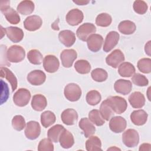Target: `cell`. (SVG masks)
Segmentation results:
<instances>
[{"label":"cell","instance_id":"obj_16","mask_svg":"<svg viewBox=\"0 0 151 151\" xmlns=\"http://www.w3.org/2000/svg\"><path fill=\"white\" fill-rule=\"evenodd\" d=\"M86 41L88 48L91 51L96 52L101 49L103 43V38L100 34H93L87 38Z\"/></svg>","mask_w":151,"mask_h":151},{"label":"cell","instance_id":"obj_15","mask_svg":"<svg viewBox=\"0 0 151 151\" xmlns=\"http://www.w3.org/2000/svg\"><path fill=\"white\" fill-rule=\"evenodd\" d=\"M42 24V19L40 17L36 15L28 16L24 21L25 29L29 31H34L40 29Z\"/></svg>","mask_w":151,"mask_h":151},{"label":"cell","instance_id":"obj_21","mask_svg":"<svg viewBox=\"0 0 151 151\" xmlns=\"http://www.w3.org/2000/svg\"><path fill=\"white\" fill-rule=\"evenodd\" d=\"M5 31L8 38L13 42H19L24 38V32L18 27H9L5 28Z\"/></svg>","mask_w":151,"mask_h":151},{"label":"cell","instance_id":"obj_4","mask_svg":"<svg viewBox=\"0 0 151 151\" xmlns=\"http://www.w3.org/2000/svg\"><path fill=\"white\" fill-rule=\"evenodd\" d=\"M64 94L68 100L76 101L81 97V90L78 84L74 83H69L64 87Z\"/></svg>","mask_w":151,"mask_h":151},{"label":"cell","instance_id":"obj_20","mask_svg":"<svg viewBox=\"0 0 151 151\" xmlns=\"http://www.w3.org/2000/svg\"><path fill=\"white\" fill-rule=\"evenodd\" d=\"M58 39L60 41L65 47H70L76 42V35L71 30H63L58 34Z\"/></svg>","mask_w":151,"mask_h":151},{"label":"cell","instance_id":"obj_41","mask_svg":"<svg viewBox=\"0 0 151 151\" xmlns=\"http://www.w3.org/2000/svg\"><path fill=\"white\" fill-rule=\"evenodd\" d=\"M137 66L142 73L149 74L151 72V59L150 58H142L138 61Z\"/></svg>","mask_w":151,"mask_h":151},{"label":"cell","instance_id":"obj_28","mask_svg":"<svg viewBox=\"0 0 151 151\" xmlns=\"http://www.w3.org/2000/svg\"><path fill=\"white\" fill-rule=\"evenodd\" d=\"M135 71L134 65L129 62H123L118 68V73L123 77H130L133 76Z\"/></svg>","mask_w":151,"mask_h":151},{"label":"cell","instance_id":"obj_13","mask_svg":"<svg viewBox=\"0 0 151 151\" xmlns=\"http://www.w3.org/2000/svg\"><path fill=\"white\" fill-rule=\"evenodd\" d=\"M119 34L114 31L109 32L106 37L103 50L104 52H108L113 49L117 44L119 40Z\"/></svg>","mask_w":151,"mask_h":151},{"label":"cell","instance_id":"obj_11","mask_svg":"<svg viewBox=\"0 0 151 151\" xmlns=\"http://www.w3.org/2000/svg\"><path fill=\"white\" fill-rule=\"evenodd\" d=\"M43 67L47 72L50 73H55L59 68V60L54 55H47L43 60Z\"/></svg>","mask_w":151,"mask_h":151},{"label":"cell","instance_id":"obj_24","mask_svg":"<svg viewBox=\"0 0 151 151\" xmlns=\"http://www.w3.org/2000/svg\"><path fill=\"white\" fill-rule=\"evenodd\" d=\"M79 127L84 132V135L86 137H89L94 134L96 127L93 123L87 117L82 118L78 123Z\"/></svg>","mask_w":151,"mask_h":151},{"label":"cell","instance_id":"obj_44","mask_svg":"<svg viewBox=\"0 0 151 151\" xmlns=\"http://www.w3.org/2000/svg\"><path fill=\"white\" fill-rule=\"evenodd\" d=\"M134 12L138 14L143 15L145 14L148 9V6L146 2L141 0L135 1L133 5Z\"/></svg>","mask_w":151,"mask_h":151},{"label":"cell","instance_id":"obj_22","mask_svg":"<svg viewBox=\"0 0 151 151\" xmlns=\"http://www.w3.org/2000/svg\"><path fill=\"white\" fill-rule=\"evenodd\" d=\"M129 101L131 106L134 109H140L145 104V97L140 91H134L129 97Z\"/></svg>","mask_w":151,"mask_h":151},{"label":"cell","instance_id":"obj_48","mask_svg":"<svg viewBox=\"0 0 151 151\" xmlns=\"http://www.w3.org/2000/svg\"><path fill=\"white\" fill-rule=\"evenodd\" d=\"M73 2H74L75 4L78 5H84L87 4L89 1H73Z\"/></svg>","mask_w":151,"mask_h":151},{"label":"cell","instance_id":"obj_2","mask_svg":"<svg viewBox=\"0 0 151 151\" xmlns=\"http://www.w3.org/2000/svg\"><path fill=\"white\" fill-rule=\"evenodd\" d=\"M106 100L115 113L122 114L126 110L127 103L124 98L115 96H109Z\"/></svg>","mask_w":151,"mask_h":151},{"label":"cell","instance_id":"obj_19","mask_svg":"<svg viewBox=\"0 0 151 151\" xmlns=\"http://www.w3.org/2000/svg\"><path fill=\"white\" fill-rule=\"evenodd\" d=\"M78 117L77 112L73 109H67L61 114L63 123L68 126L74 124L77 122Z\"/></svg>","mask_w":151,"mask_h":151},{"label":"cell","instance_id":"obj_1","mask_svg":"<svg viewBox=\"0 0 151 151\" xmlns=\"http://www.w3.org/2000/svg\"><path fill=\"white\" fill-rule=\"evenodd\" d=\"M6 57L7 60L11 63H19L25 58V51L21 46L14 45L8 49Z\"/></svg>","mask_w":151,"mask_h":151},{"label":"cell","instance_id":"obj_14","mask_svg":"<svg viewBox=\"0 0 151 151\" xmlns=\"http://www.w3.org/2000/svg\"><path fill=\"white\" fill-rule=\"evenodd\" d=\"M83 18L84 15L83 12L77 8H74L69 11L65 17L67 22L71 26L78 25L83 21Z\"/></svg>","mask_w":151,"mask_h":151},{"label":"cell","instance_id":"obj_17","mask_svg":"<svg viewBox=\"0 0 151 151\" xmlns=\"http://www.w3.org/2000/svg\"><path fill=\"white\" fill-rule=\"evenodd\" d=\"M28 81L33 86H40L46 80L45 74L40 70H35L31 71L27 75Z\"/></svg>","mask_w":151,"mask_h":151},{"label":"cell","instance_id":"obj_49","mask_svg":"<svg viewBox=\"0 0 151 151\" xmlns=\"http://www.w3.org/2000/svg\"><path fill=\"white\" fill-rule=\"evenodd\" d=\"M111 149H113V150H114V149H116V150H120V149H119V148H116V147H110V148L108 149H107V150H111Z\"/></svg>","mask_w":151,"mask_h":151},{"label":"cell","instance_id":"obj_45","mask_svg":"<svg viewBox=\"0 0 151 151\" xmlns=\"http://www.w3.org/2000/svg\"><path fill=\"white\" fill-rule=\"evenodd\" d=\"M38 150L39 151H53L54 150V145L52 142L47 138L42 139L38 145Z\"/></svg>","mask_w":151,"mask_h":151},{"label":"cell","instance_id":"obj_37","mask_svg":"<svg viewBox=\"0 0 151 151\" xmlns=\"http://www.w3.org/2000/svg\"><path fill=\"white\" fill-rule=\"evenodd\" d=\"M88 119L97 126H101L105 123L104 119L102 117L100 111L97 109H93L89 112Z\"/></svg>","mask_w":151,"mask_h":151},{"label":"cell","instance_id":"obj_47","mask_svg":"<svg viewBox=\"0 0 151 151\" xmlns=\"http://www.w3.org/2000/svg\"><path fill=\"white\" fill-rule=\"evenodd\" d=\"M150 41H149L145 46V52L147 55H148L149 56H150Z\"/></svg>","mask_w":151,"mask_h":151},{"label":"cell","instance_id":"obj_5","mask_svg":"<svg viewBox=\"0 0 151 151\" xmlns=\"http://www.w3.org/2000/svg\"><path fill=\"white\" fill-rule=\"evenodd\" d=\"M31 99V93L27 88H19L13 96L14 104L19 107L27 106Z\"/></svg>","mask_w":151,"mask_h":151},{"label":"cell","instance_id":"obj_32","mask_svg":"<svg viewBox=\"0 0 151 151\" xmlns=\"http://www.w3.org/2000/svg\"><path fill=\"white\" fill-rule=\"evenodd\" d=\"M65 128L61 124H55L47 132V136L52 142L57 143L59 142L60 136Z\"/></svg>","mask_w":151,"mask_h":151},{"label":"cell","instance_id":"obj_6","mask_svg":"<svg viewBox=\"0 0 151 151\" xmlns=\"http://www.w3.org/2000/svg\"><path fill=\"white\" fill-rule=\"evenodd\" d=\"M122 142L127 147H136L139 142V135L137 130L132 129L126 130L122 134Z\"/></svg>","mask_w":151,"mask_h":151},{"label":"cell","instance_id":"obj_38","mask_svg":"<svg viewBox=\"0 0 151 151\" xmlns=\"http://www.w3.org/2000/svg\"><path fill=\"white\" fill-rule=\"evenodd\" d=\"M101 99L100 93L97 90H91L88 91L86 96L87 103L91 106H96L100 103Z\"/></svg>","mask_w":151,"mask_h":151},{"label":"cell","instance_id":"obj_30","mask_svg":"<svg viewBox=\"0 0 151 151\" xmlns=\"http://www.w3.org/2000/svg\"><path fill=\"white\" fill-rule=\"evenodd\" d=\"M35 5L32 1L26 0L21 1L17 6V11L24 15L31 14L34 10Z\"/></svg>","mask_w":151,"mask_h":151},{"label":"cell","instance_id":"obj_9","mask_svg":"<svg viewBox=\"0 0 151 151\" xmlns=\"http://www.w3.org/2000/svg\"><path fill=\"white\" fill-rule=\"evenodd\" d=\"M26 137L29 140H35L38 137L41 133V126L38 122L29 121L27 123L24 131Z\"/></svg>","mask_w":151,"mask_h":151},{"label":"cell","instance_id":"obj_25","mask_svg":"<svg viewBox=\"0 0 151 151\" xmlns=\"http://www.w3.org/2000/svg\"><path fill=\"white\" fill-rule=\"evenodd\" d=\"M59 142L63 148L69 149L74 144V136L71 132L64 129L60 136Z\"/></svg>","mask_w":151,"mask_h":151},{"label":"cell","instance_id":"obj_34","mask_svg":"<svg viewBox=\"0 0 151 151\" xmlns=\"http://www.w3.org/2000/svg\"><path fill=\"white\" fill-rule=\"evenodd\" d=\"M100 113L102 117L106 121H109L114 114V112L106 100L103 101L100 104Z\"/></svg>","mask_w":151,"mask_h":151},{"label":"cell","instance_id":"obj_36","mask_svg":"<svg viewBox=\"0 0 151 151\" xmlns=\"http://www.w3.org/2000/svg\"><path fill=\"white\" fill-rule=\"evenodd\" d=\"M28 61L32 64L40 65L42 63L43 56L42 54L36 49L31 50L27 54Z\"/></svg>","mask_w":151,"mask_h":151},{"label":"cell","instance_id":"obj_26","mask_svg":"<svg viewBox=\"0 0 151 151\" xmlns=\"http://www.w3.org/2000/svg\"><path fill=\"white\" fill-rule=\"evenodd\" d=\"M31 104L34 110L41 111L47 106V101L44 96L41 94H37L33 96Z\"/></svg>","mask_w":151,"mask_h":151},{"label":"cell","instance_id":"obj_23","mask_svg":"<svg viewBox=\"0 0 151 151\" xmlns=\"http://www.w3.org/2000/svg\"><path fill=\"white\" fill-rule=\"evenodd\" d=\"M148 114L144 110H137L133 111L130 114L132 122L136 126L145 124L147 120Z\"/></svg>","mask_w":151,"mask_h":151},{"label":"cell","instance_id":"obj_46","mask_svg":"<svg viewBox=\"0 0 151 151\" xmlns=\"http://www.w3.org/2000/svg\"><path fill=\"white\" fill-rule=\"evenodd\" d=\"M151 145L149 143H143L139 147V150H150Z\"/></svg>","mask_w":151,"mask_h":151},{"label":"cell","instance_id":"obj_31","mask_svg":"<svg viewBox=\"0 0 151 151\" xmlns=\"http://www.w3.org/2000/svg\"><path fill=\"white\" fill-rule=\"evenodd\" d=\"M86 149L87 151L102 150L100 139L96 136H91L86 142Z\"/></svg>","mask_w":151,"mask_h":151},{"label":"cell","instance_id":"obj_3","mask_svg":"<svg viewBox=\"0 0 151 151\" xmlns=\"http://www.w3.org/2000/svg\"><path fill=\"white\" fill-rule=\"evenodd\" d=\"M10 1H5L4 5L1 3V11L5 16L6 19L11 24H18L20 21V17L18 12L9 5Z\"/></svg>","mask_w":151,"mask_h":151},{"label":"cell","instance_id":"obj_8","mask_svg":"<svg viewBox=\"0 0 151 151\" xmlns=\"http://www.w3.org/2000/svg\"><path fill=\"white\" fill-rule=\"evenodd\" d=\"M124 59L125 58L123 52L119 49H116L107 56L106 62L107 65L114 68H116L124 61Z\"/></svg>","mask_w":151,"mask_h":151},{"label":"cell","instance_id":"obj_10","mask_svg":"<svg viewBox=\"0 0 151 151\" xmlns=\"http://www.w3.org/2000/svg\"><path fill=\"white\" fill-rule=\"evenodd\" d=\"M77 57V53L76 51L73 49L64 50L60 54L62 65L65 68L71 67Z\"/></svg>","mask_w":151,"mask_h":151},{"label":"cell","instance_id":"obj_43","mask_svg":"<svg viewBox=\"0 0 151 151\" xmlns=\"http://www.w3.org/2000/svg\"><path fill=\"white\" fill-rule=\"evenodd\" d=\"M132 81L134 84L140 87H145L149 84L148 79L140 73L134 74L132 77Z\"/></svg>","mask_w":151,"mask_h":151},{"label":"cell","instance_id":"obj_33","mask_svg":"<svg viewBox=\"0 0 151 151\" xmlns=\"http://www.w3.org/2000/svg\"><path fill=\"white\" fill-rule=\"evenodd\" d=\"M55 120V115L53 112L50 110L45 111L41 114V123L45 128H47L53 124Z\"/></svg>","mask_w":151,"mask_h":151},{"label":"cell","instance_id":"obj_40","mask_svg":"<svg viewBox=\"0 0 151 151\" xmlns=\"http://www.w3.org/2000/svg\"><path fill=\"white\" fill-rule=\"evenodd\" d=\"M91 76L95 81L103 82L107 80L108 74L105 70L101 68H97L91 71Z\"/></svg>","mask_w":151,"mask_h":151},{"label":"cell","instance_id":"obj_12","mask_svg":"<svg viewBox=\"0 0 151 151\" xmlns=\"http://www.w3.org/2000/svg\"><path fill=\"white\" fill-rule=\"evenodd\" d=\"M127 126V122L122 116H114L111 118L109 122L110 130L115 133L123 132Z\"/></svg>","mask_w":151,"mask_h":151},{"label":"cell","instance_id":"obj_29","mask_svg":"<svg viewBox=\"0 0 151 151\" xmlns=\"http://www.w3.org/2000/svg\"><path fill=\"white\" fill-rule=\"evenodd\" d=\"M118 29L123 34L130 35L135 32L136 26L135 24L131 21L124 20L119 23Z\"/></svg>","mask_w":151,"mask_h":151},{"label":"cell","instance_id":"obj_39","mask_svg":"<svg viewBox=\"0 0 151 151\" xmlns=\"http://www.w3.org/2000/svg\"><path fill=\"white\" fill-rule=\"evenodd\" d=\"M111 17L107 13H101L99 14L96 18V24L99 27H109L111 24Z\"/></svg>","mask_w":151,"mask_h":151},{"label":"cell","instance_id":"obj_18","mask_svg":"<svg viewBox=\"0 0 151 151\" xmlns=\"http://www.w3.org/2000/svg\"><path fill=\"white\" fill-rule=\"evenodd\" d=\"M114 90L123 95H127L129 94L132 89V84L130 80L119 79L114 84Z\"/></svg>","mask_w":151,"mask_h":151},{"label":"cell","instance_id":"obj_27","mask_svg":"<svg viewBox=\"0 0 151 151\" xmlns=\"http://www.w3.org/2000/svg\"><path fill=\"white\" fill-rule=\"evenodd\" d=\"M1 77L6 78L11 84L12 87V91L14 92L16 90L18 86V81L14 74L8 68L1 67Z\"/></svg>","mask_w":151,"mask_h":151},{"label":"cell","instance_id":"obj_7","mask_svg":"<svg viewBox=\"0 0 151 151\" xmlns=\"http://www.w3.org/2000/svg\"><path fill=\"white\" fill-rule=\"evenodd\" d=\"M96 32V28L92 23L86 22L81 25L76 31L77 37L83 41H86L87 38Z\"/></svg>","mask_w":151,"mask_h":151},{"label":"cell","instance_id":"obj_42","mask_svg":"<svg viewBox=\"0 0 151 151\" xmlns=\"http://www.w3.org/2000/svg\"><path fill=\"white\" fill-rule=\"evenodd\" d=\"M12 126L17 131H21L25 127V121L21 115L15 116L12 120Z\"/></svg>","mask_w":151,"mask_h":151},{"label":"cell","instance_id":"obj_35","mask_svg":"<svg viewBox=\"0 0 151 151\" xmlns=\"http://www.w3.org/2000/svg\"><path fill=\"white\" fill-rule=\"evenodd\" d=\"M76 71L81 74H88L91 70V65L85 60H77L74 64Z\"/></svg>","mask_w":151,"mask_h":151}]
</instances>
